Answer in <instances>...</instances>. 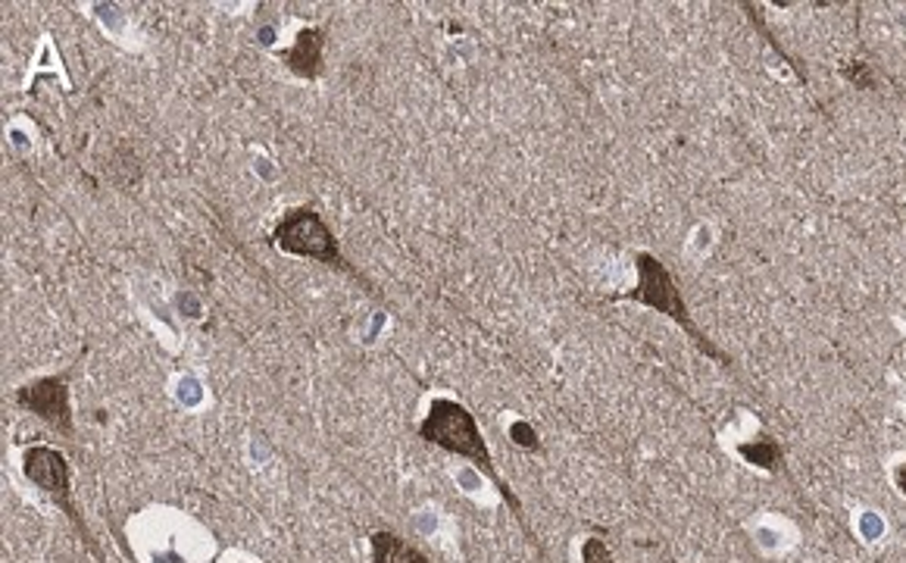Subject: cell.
Masks as SVG:
<instances>
[{
    "label": "cell",
    "instance_id": "9",
    "mask_svg": "<svg viewBox=\"0 0 906 563\" xmlns=\"http://www.w3.org/2000/svg\"><path fill=\"white\" fill-rule=\"evenodd\" d=\"M581 563H616L613 561V551L607 548V542L603 539H585V544H581Z\"/></svg>",
    "mask_w": 906,
    "mask_h": 563
},
{
    "label": "cell",
    "instance_id": "3",
    "mask_svg": "<svg viewBox=\"0 0 906 563\" xmlns=\"http://www.w3.org/2000/svg\"><path fill=\"white\" fill-rule=\"evenodd\" d=\"M635 267H638V285L628 294H622V297H625V301H638V304L650 307V311L666 313L672 323H679L681 329L688 333V338L701 348L703 354L720 360V363H732V360L722 354L720 348L694 326V319H691V313H688V304H684V297H681V289L676 285L672 272L666 270V263H662L659 257H654V254H638V257H635Z\"/></svg>",
    "mask_w": 906,
    "mask_h": 563
},
{
    "label": "cell",
    "instance_id": "10",
    "mask_svg": "<svg viewBox=\"0 0 906 563\" xmlns=\"http://www.w3.org/2000/svg\"><path fill=\"white\" fill-rule=\"evenodd\" d=\"M510 436H513V441L519 444V448H529V451H541V441H537V432L529 426V423H513V429H510Z\"/></svg>",
    "mask_w": 906,
    "mask_h": 563
},
{
    "label": "cell",
    "instance_id": "5",
    "mask_svg": "<svg viewBox=\"0 0 906 563\" xmlns=\"http://www.w3.org/2000/svg\"><path fill=\"white\" fill-rule=\"evenodd\" d=\"M76 367H69L66 373L57 375H42V379H32L16 389V407L38 417L42 423H47L54 432L60 436L72 438L76 426H72V404H69V375H72Z\"/></svg>",
    "mask_w": 906,
    "mask_h": 563
},
{
    "label": "cell",
    "instance_id": "12",
    "mask_svg": "<svg viewBox=\"0 0 906 563\" xmlns=\"http://www.w3.org/2000/svg\"><path fill=\"white\" fill-rule=\"evenodd\" d=\"M897 485H901V492L906 495V463L901 466V470H897Z\"/></svg>",
    "mask_w": 906,
    "mask_h": 563
},
{
    "label": "cell",
    "instance_id": "11",
    "mask_svg": "<svg viewBox=\"0 0 906 563\" xmlns=\"http://www.w3.org/2000/svg\"><path fill=\"white\" fill-rule=\"evenodd\" d=\"M845 76L850 82L860 85V88H872V85H875V79H872V72H869L865 63H850V66H845Z\"/></svg>",
    "mask_w": 906,
    "mask_h": 563
},
{
    "label": "cell",
    "instance_id": "1",
    "mask_svg": "<svg viewBox=\"0 0 906 563\" xmlns=\"http://www.w3.org/2000/svg\"><path fill=\"white\" fill-rule=\"evenodd\" d=\"M416 436L422 438L426 444H432V448L448 451L453 458L469 460L475 470L495 485L497 495L510 504L516 522H519L522 532H525V539H532V544L537 548V554L544 558V548L537 544L532 526L525 522L522 504H519V498L513 495V488L497 476L495 458H491V451H488V444H485V436H482V429H478V419H475V414L466 404H460V401H453V397H434L432 404H429V410H426V417L419 419V426H416Z\"/></svg>",
    "mask_w": 906,
    "mask_h": 563
},
{
    "label": "cell",
    "instance_id": "6",
    "mask_svg": "<svg viewBox=\"0 0 906 563\" xmlns=\"http://www.w3.org/2000/svg\"><path fill=\"white\" fill-rule=\"evenodd\" d=\"M326 29L319 25H307L294 35V44L288 50H282V63L288 66V72H294L297 79L304 82H316L322 76V66H326Z\"/></svg>",
    "mask_w": 906,
    "mask_h": 563
},
{
    "label": "cell",
    "instance_id": "8",
    "mask_svg": "<svg viewBox=\"0 0 906 563\" xmlns=\"http://www.w3.org/2000/svg\"><path fill=\"white\" fill-rule=\"evenodd\" d=\"M738 454H741L747 463H754V466H760V470H769V473H775L779 463H782V448H779L775 438L769 436H760L757 441H744V444H738Z\"/></svg>",
    "mask_w": 906,
    "mask_h": 563
},
{
    "label": "cell",
    "instance_id": "2",
    "mask_svg": "<svg viewBox=\"0 0 906 563\" xmlns=\"http://www.w3.org/2000/svg\"><path fill=\"white\" fill-rule=\"evenodd\" d=\"M269 245L288 257H301V260H313V263H322L335 272H344L356 282H363V289L372 292V282L363 272L353 267L351 260L344 257L338 235L331 232V226L322 219V213L313 207H288L279 223L269 232Z\"/></svg>",
    "mask_w": 906,
    "mask_h": 563
},
{
    "label": "cell",
    "instance_id": "4",
    "mask_svg": "<svg viewBox=\"0 0 906 563\" xmlns=\"http://www.w3.org/2000/svg\"><path fill=\"white\" fill-rule=\"evenodd\" d=\"M22 473L25 480L32 482L44 498L50 504H57L63 510V517L72 522V529L79 532L82 544L103 563V551L94 542L91 529L84 526L82 514L72 500V470H69V460L63 458V451L50 448V444H32L22 451Z\"/></svg>",
    "mask_w": 906,
    "mask_h": 563
},
{
    "label": "cell",
    "instance_id": "7",
    "mask_svg": "<svg viewBox=\"0 0 906 563\" xmlns=\"http://www.w3.org/2000/svg\"><path fill=\"white\" fill-rule=\"evenodd\" d=\"M370 551L372 563H434L426 551H419L392 529H375L370 536Z\"/></svg>",
    "mask_w": 906,
    "mask_h": 563
}]
</instances>
